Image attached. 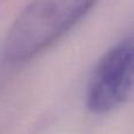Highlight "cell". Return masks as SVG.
Listing matches in <instances>:
<instances>
[{"instance_id": "obj_1", "label": "cell", "mask_w": 134, "mask_h": 134, "mask_svg": "<svg viewBox=\"0 0 134 134\" xmlns=\"http://www.w3.org/2000/svg\"><path fill=\"white\" fill-rule=\"evenodd\" d=\"M98 0H31L11 25L2 45L9 64L39 55L75 26Z\"/></svg>"}, {"instance_id": "obj_2", "label": "cell", "mask_w": 134, "mask_h": 134, "mask_svg": "<svg viewBox=\"0 0 134 134\" xmlns=\"http://www.w3.org/2000/svg\"><path fill=\"white\" fill-rule=\"evenodd\" d=\"M134 87V37L112 47L97 65L86 95L91 112L105 114L120 106Z\"/></svg>"}]
</instances>
